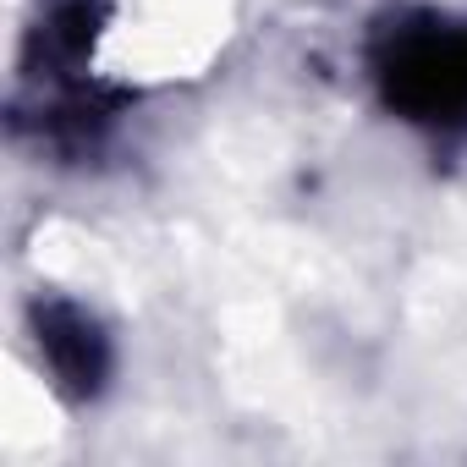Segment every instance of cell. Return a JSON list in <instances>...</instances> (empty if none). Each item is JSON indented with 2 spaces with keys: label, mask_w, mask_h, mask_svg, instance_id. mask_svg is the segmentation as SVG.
Listing matches in <instances>:
<instances>
[{
  "label": "cell",
  "mask_w": 467,
  "mask_h": 467,
  "mask_svg": "<svg viewBox=\"0 0 467 467\" xmlns=\"http://www.w3.org/2000/svg\"><path fill=\"white\" fill-rule=\"evenodd\" d=\"M390 88L423 121L467 116V39L462 34L407 39L401 56H396V67H390Z\"/></svg>",
  "instance_id": "cell-1"
},
{
  "label": "cell",
  "mask_w": 467,
  "mask_h": 467,
  "mask_svg": "<svg viewBox=\"0 0 467 467\" xmlns=\"http://www.w3.org/2000/svg\"><path fill=\"white\" fill-rule=\"evenodd\" d=\"M39 347L50 358V368L72 385V390H94L105 374V347L99 330L78 314V308H50L39 314Z\"/></svg>",
  "instance_id": "cell-2"
}]
</instances>
